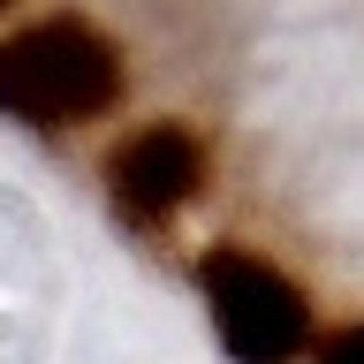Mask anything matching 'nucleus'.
<instances>
[{"label": "nucleus", "instance_id": "obj_4", "mask_svg": "<svg viewBox=\"0 0 364 364\" xmlns=\"http://www.w3.org/2000/svg\"><path fill=\"white\" fill-rule=\"evenodd\" d=\"M318 364H364V318H357V326H341V334L318 349Z\"/></svg>", "mask_w": 364, "mask_h": 364}, {"label": "nucleus", "instance_id": "obj_1", "mask_svg": "<svg viewBox=\"0 0 364 364\" xmlns=\"http://www.w3.org/2000/svg\"><path fill=\"white\" fill-rule=\"evenodd\" d=\"M122 99V53L99 23L46 16L0 38V107L31 129H76Z\"/></svg>", "mask_w": 364, "mask_h": 364}, {"label": "nucleus", "instance_id": "obj_2", "mask_svg": "<svg viewBox=\"0 0 364 364\" xmlns=\"http://www.w3.org/2000/svg\"><path fill=\"white\" fill-rule=\"evenodd\" d=\"M198 289L213 311V334L235 364H296L311 341V304L281 266H266L258 250H205L198 258Z\"/></svg>", "mask_w": 364, "mask_h": 364}, {"label": "nucleus", "instance_id": "obj_3", "mask_svg": "<svg viewBox=\"0 0 364 364\" xmlns=\"http://www.w3.org/2000/svg\"><path fill=\"white\" fill-rule=\"evenodd\" d=\"M198 182H205V144L182 129V122H152V129H136L129 144L107 159V190H114V205H122L136 228H152V220H167L175 205H190Z\"/></svg>", "mask_w": 364, "mask_h": 364}]
</instances>
